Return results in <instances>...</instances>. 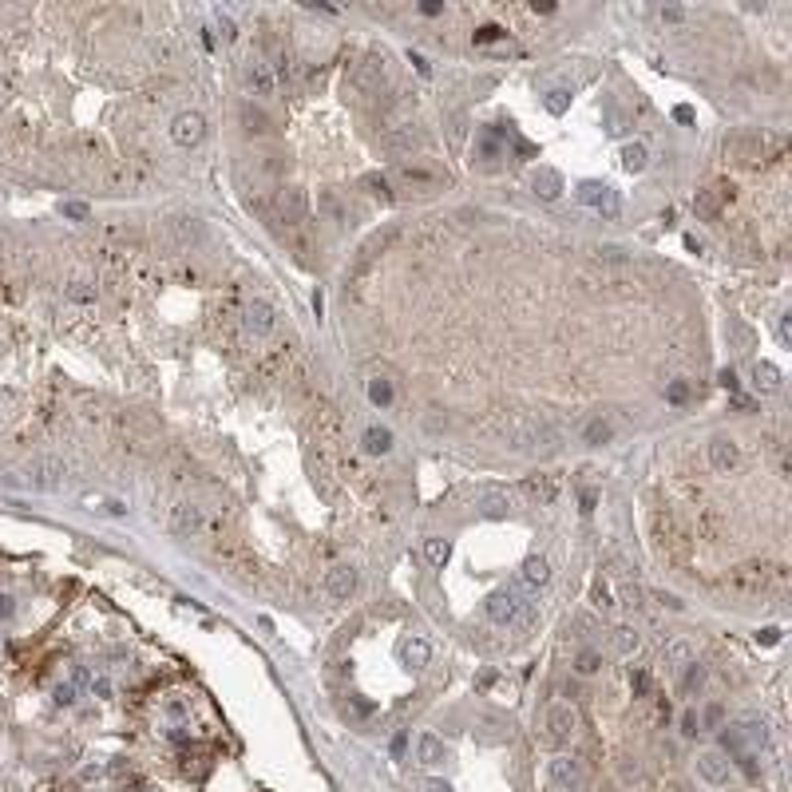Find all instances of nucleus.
<instances>
[{
    "label": "nucleus",
    "instance_id": "26",
    "mask_svg": "<svg viewBox=\"0 0 792 792\" xmlns=\"http://www.w3.org/2000/svg\"><path fill=\"white\" fill-rule=\"evenodd\" d=\"M729 194V187H713V191H702L697 199H693V211L705 214V218H713V214L721 211V199Z\"/></svg>",
    "mask_w": 792,
    "mask_h": 792
},
{
    "label": "nucleus",
    "instance_id": "23",
    "mask_svg": "<svg viewBox=\"0 0 792 792\" xmlns=\"http://www.w3.org/2000/svg\"><path fill=\"white\" fill-rule=\"evenodd\" d=\"M752 384H757L761 392H781L784 377H781V369H776V365L757 361V365H752Z\"/></svg>",
    "mask_w": 792,
    "mask_h": 792
},
{
    "label": "nucleus",
    "instance_id": "37",
    "mask_svg": "<svg viewBox=\"0 0 792 792\" xmlns=\"http://www.w3.org/2000/svg\"><path fill=\"white\" fill-rule=\"evenodd\" d=\"M167 717L182 725V721H187V717H191V705L182 702V697H171V702H167Z\"/></svg>",
    "mask_w": 792,
    "mask_h": 792
},
{
    "label": "nucleus",
    "instance_id": "33",
    "mask_svg": "<svg viewBox=\"0 0 792 792\" xmlns=\"http://www.w3.org/2000/svg\"><path fill=\"white\" fill-rule=\"evenodd\" d=\"M503 36H507V28H500V24H483V28L471 32V44H480V48H483V44H495V40H503Z\"/></svg>",
    "mask_w": 792,
    "mask_h": 792
},
{
    "label": "nucleus",
    "instance_id": "3",
    "mask_svg": "<svg viewBox=\"0 0 792 792\" xmlns=\"http://www.w3.org/2000/svg\"><path fill=\"white\" fill-rule=\"evenodd\" d=\"M396 182H401L404 191L432 194L444 187V175L436 167H424V162H404V167H396Z\"/></svg>",
    "mask_w": 792,
    "mask_h": 792
},
{
    "label": "nucleus",
    "instance_id": "9",
    "mask_svg": "<svg viewBox=\"0 0 792 792\" xmlns=\"http://www.w3.org/2000/svg\"><path fill=\"white\" fill-rule=\"evenodd\" d=\"M697 776H702L705 784H713V788H725V784H729V776H733L729 757H725V752H717V749L702 752V757H697Z\"/></svg>",
    "mask_w": 792,
    "mask_h": 792
},
{
    "label": "nucleus",
    "instance_id": "19",
    "mask_svg": "<svg viewBox=\"0 0 792 792\" xmlns=\"http://www.w3.org/2000/svg\"><path fill=\"white\" fill-rule=\"evenodd\" d=\"M416 761L420 764H440V761H448V749H444V741L436 737V733H420L416 737Z\"/></svg>",
    "mask_w": 792,
    "mask_h": 792
},
{
    "label": "nucleus",
    "instance_id": "14",
    "mask_svg": "<svg viewBox=\"0 0 792 792\" xmlns=\"http://www.w3.org/2000/svg\"><path fill=\"white\" fill-rule=\"evenodd\" d=\"M709 463H713V471H733L741 463V448H737L729 436H713L709 440Z\"/></svg>",
    "mask_w": 792,
    "mask_h": 792
},
{
    "label": "nucleus",
    "instance_id": "50",
    "mask_svg": "<svg viewBox=\"0 0 792 792\" xmlns=\"http://www.w3.org/2000/svg\"><path fill=\"white\" fill-rule=\"evenodd\" d=\"M424 792H451V784L440 781V776H428V781H424Z\"/></svg>",
    "mask_w": 792,
    "mask_h": 792
},
{
    "label": "nucleus",
    "instance_id": "5",
    "mask_svg": "<svg viewBox=\"0 0 792 792\" xmlns=\"http://www.w3.org/2000/svg\"><path fill=\"white\" fill-rule=\"evenodd\" d=\"M574 733H579V709L571 702H555L547 709V737H551V745H567Z\"/></svg>",
    "mask_w": 792,
    "mask_h": 792
},
{
    "label": "nucleus",
    "instance_id": "34",
    "mask_svg": "<svg viewBox=\"0 0 792 792\" xmlns=\"http://www.w3.org/2000/svg\"><path fill=\"white\" fill-rule=\"evenodd\" d=\"M702 685H705V670H702V666H697V662H690V670H685V682H682V690H685V693H697V690H702Z\"/></svg>",
    "mask_w": 792,
    "mask_h": 792
},
{
    "label": "nucleus",
    "instance_id": "27",
    "mask_svg": "<svg viewBox=\"0 0 792 792\" xmlns=\"http://www.w3.org/2000/svg\"><path fill=\"white\" fill-rule=\"evenodd\" d=\"M610 646L618 658H630L634 650H638V630H630V626H618V630L610 634Z\"/></svg>",
    "mask_w": 792,
    "mask_h": 792
},
{
    "label": "nucleus",
    "instance_id": "51",
    "mask_svg": "<svg viewBox=\"0 0 792 792\" xmlns=\"http://www.w3.org/2000/svg\"><path fill=\"white\" fill-rule=\"evenodd\" d=\"M404 745H408V737L396 733V737H392V757H404Z\"/></svg>",
    "mask_w": 792,
    "mask_h": 792
},
{
    "label": "nucleus",
    "instance_id": "56",
    "mask_svg": "<svg viewBox=\"0 0 792 792\" xmlns=\"http://www.w3.org/2000/svg\"><path fill=\"white\" fill-rule=\"evenodd\" d=\"M682 242H685V250H697V254H702V242L693 238V234H685V238H682Z\"/></svg>",
    "mask_w": 792,
    "mask_h": 792
},
{
    "label": "nucleus",
    "instance_id": "54",
    "mask_svg": "<svg viewBox=\"0 0 792 792\" xmlns=\"http://www.w3.org/2000/svg\"><path fill=\"white\" fill-rule=\"evenodd\" d=\"M412 64H416V71H420V76H428V71H432V68H428V60H424L420 52H412Z\"/></svg>",
    "mask_w": 792,
    "mask_h": 792
},
{
    "label": "nucleus",
    "instance_id": "55",
    "mask_svg": "<svg viewBox=\"0 0 792 792\" xmlns=\"http://www.w3.org/2000/svg\"><path fill=\"white\" fill-rule=\"evenodd\" d=\"M0 618H12V598H8V594H0Z\"/></svg>",
    "mask_w": 792,
    "mask_h": 792
},
{
    "label": "nucleus",
    "instance_id": "15",
    "mask_svg": "<svg viewBox=\"0 0 792 792\" xmlns=\"http://www.w3.org/2000/svg\"><path fill=\"white\" fill-rule=\"evenodd\" d=\"M475 507H480L487 519H503V515L512 512V495L500 492V487H480V492H475Z\"/></svg>",
    "mask_w": 792,
    "mask_h": 792
},
{
    "label": "nucleus",
    "instance_id": "30",
    "mask_svg": "<svg viewBox=\"0 0 792 792\" xmlns=\"http://www.w3.org/2000/svg\"><path fill=\"white\" fill-rule=\"evenodd\" d=\"M610 436H614V424H606L602 416H598V420H591L586 428H582V440H586V444H606Z\"/></svg>",
    "mask_w": 792,
    "mask_h": 792
},
{
    "label": "nucleus",
    "instance_id": "20",
    "mask_svg": "<svg viewBox=\"0 0 792 792\" xmlns=\"http://www.w3.org/2000/svg\"><path fill=\"white\" fill-rule=\"evenodd\" d=\"M416 143H420V135L412 131V123H401V127H392L384 135V150H392V155H408Z\"/></svg>",
    "mask_w": 792,
    "mask_h": 792
},
{
    "label": "nucleus",
    "instance_id": "29",
    "mask_svg": "<svg viewBox=\"0 0 792 792\" xmlns=\"http://www.w3.org/2000/svg\"><path fill=\"white\" fill-rule=\"evenodd\" d=\"M369 401L377 404V408H389L392 404V381L389 377H372L369 381Z\"/></svg>",
    "mask_w": 792,
    "mask_h": 792
},
{
    "label": "nucleus",
    "instance_id": "17",
    "mask_svg": "<svg viewBox=\"0 0 792 792\" xmlns=\"http://www.w3.org/2000/svg\"><path fill=\"white\" fill-rule=\"evenodd\" d=\"M278 214H281V222L297 226V222L305 218V194H301L297 187H285V191H278Z\"/></svg>",
    "mask_w": 792,
    "mask_h": 792
},
{
    "label": "nucleus",
    "instance_id": "58",
    "mask_svg": "<svg viewBox=\"0 0 792 792\" xmlns=\"http://www.w3.org/2000/svg\"><path fill=\"white\" fill-rule=\"evenodd\" d=\"M531 12H555V4H547V0H535Z\"/></svg>",
    "mask_w": 792,
    "mask_h": 792
},
{
    "label": "nucleus",
    "instance_id": "42",
    "mask_svg": "<svg viewBox=\"0 0 792 792\" xmlns=\"http://www.w3.org/2000/svg\"><path fill=\"white\" fill-rule=\"evenodd\" d=\"M365 182H369V187H372V194H377V199H384V202L392 199V194H389V179H381V175H369V179H365Z\"/></svg>",
    "mask_w": 792,
    "mask_h": 792
},
{
    "label": "nucleus",
    "instance_id": "36",
    "mask_svg": "<svg viewBox=\"0 0 792 792\" xmlns=\"http://www.w3.org/2000/svg\"><path fill=\"white\" fill-rule=\"evenodd\" d=\"M567 103H571V91H547V111L551 115H562Z\"/></svg>",
    "mask_w": 792,
    "mask_h": 792
},
{
    "label": "nucleus",
    "instance_id": "40",
    "mask_svg": "<svg viewBox=\"0 0 792 792\" xmlns=\"http://www.w3.org/2000/svg\"><path fill=\"white\" fill-rule=\"evenodd\" d=\"M697 733H702V721H697V713L685 709V713H682V737H697Z\"/></svg>",
    "mask_w": 792,
    "mask_h": 792
},
{
    "label": "nucleus",
    "instance_id": "12",
    "mask_svg": "<svg viewBox=\"0 0 792 792\" xmlns=\"http://www.w3.org/2000/svg\"><path fill=\"white\" fill-rule=\"evenodd\" d=\"M547 582H551V562L543 559V555H531V559H523L519 579H515V586H519V591L535 594V591H543Z\"/></svg>",
    "mask_w": 792,
    "mask_h": 792
},
{
    "label": "nucleus",
    "instance_id": "48",
    "mask_svg": "<svg viewBox=\"0 0 792 792\" xmlns=\"http://www.w3.org/2000/svg\"><path fill=\"white\" fill-rule=\"evenodd\" d=\"M56 702H60V705H71V702H76V685H71V682H68V685H56Z\"/></svg>",
    "mask_w": 792,
    "mask_h": 792
},
{
    "label": "nucleus",
    "instance_id": "10",
    "mask_svg": "<svg viewBox=\"0 0 792 792\" xmlns=\"http://www.w3.org/2000/svg\"><path fill=\"white\" fill-rule=\"evenodd\" d=\"M171 531L179 535V539H194V535L206 531V515H202L199 503H179L171 512Z\"/></svg>",
    "mask_w": 792,
    "mask_h": 792
},
{
    "label": "nucleus",
    "instance_id": "7",
    "mask_svg": "<svg viewBox=\"0 0 792 792\" xmlns=\"http://www.w3.org/2000/svg\"><path fill=\"white\" fill-rule=\"evenodd\" d=\"M273 305L266 297H250L246 301V309H242V329L250 333V337H270L273 333Z\"/></svg>",
    "mask_w": 792,
    "mask_h": 792
},
{
    "label": "nucleus",
    "instance_id": "28",
    "mask_svg": "<svg viewBox=\"0 0 792 792\" xmlns=\"http://www.w3.org/2000/svg\"><path fill=\"white\" fill-rule=\"evenodd\" d=\"M242 123H246V131H250V135H266V131H270V115H266L261 107H254V103H246V107H242Z\"/></svg>",
    "mask_w": 792,
    "mask_h": 792
},
{
    "label": "nucleus",
    "instance_id": "25",
    "mask_svg": "<svg viewBox=\"0 0 792 792\" xmlns=\"http://www.w3.org/2000/svg\"><path fill=\"white\" fill-rule=\"evenodd\" d=\"M646 162H650V150H646V143H626L622 147V167L630 175H642Z\"/></svg>",
    "mask_w": 792,
    "mask_h": 792
},
{
    "label": "nucleus",
    "instance_id": "44",
    "mask_svg": "<svg viewBox=\"0 0 792 792\" xmlns=\"http://www.w3.org/2000/svg\"><path fill=\"white\" fill-rule=\"evenodd\" d=\"M757 642H761V646H776V642H781V626H764V630H757Z\"/></svg>",
    "mask_w": 792,
    "mask_h": 792
},
{
    "label": "nucleus",
    "instance_id": "38",
    "mask_svg": "<svg viewBox=\"0 0 792 792\" xmlns=\"http://www.w3.org/2000/svg\"><path fill=\"white\" fill-rule=\"evenodd\" d=\"M666 401H670V404H685V401H690V384H685V381H673L670 389H666Z\"/></svg>",
    "mask_w": 792,
    "mask_h": 792
},
{
    "label": "nucleus",
    "instance_id": "35",
    "mask_svg": "<svg viewBox=\"0 0 792 792\" xmlns=\"http://www.w3.org/2000/svg\"><path fill=\"white\" fill-rule=\"evenodd\" d=\"M60 214H64V218H71V222H88L91 218L88 202H60Z\"/></svg>",
    "mask_w": 792,
    "mask_h": 792
},
{
    "label": "nucleus",
    "instance_id": "16",
    "mask_svg": "<svg viewBox=\"0 0 792 792\" xmlns=\"http://www.w3.org/2000/svg\"><path fill=\"white\" fill-rule=\"evenodd\" d=\"M384 71H389V68H384V56H369L361 68L353 71V83H357L361 91H377L384 83Z\"/></svg>",
    "mask_w": 792,
    "mask_h": 792
},
{
    "label": "nucleus",
    "instance_id": "8",
    "mask_svg": "<svg viewBox=\"0 0 792 792\" xmlns=\"http://www.w3.org/2000/svg\"><path fill=\"white\" fill-rule=\"evenodd\" d=\"M242 83H246V91L258 95V100H266V95L278 91V76H273V68L266 60H250V64H246V68H242Z\"/></svg>",
    "mask_w": 792,
    "mask_h": 792
},
{
    "label": "nucleus",
    "instance_id": "32",
    "mask_svg": "<svg viewBox=\"0 0 792 792\" xmlns=\"http://www.w3.org/2000/svg\"><path fill=\"white\" fill-rule=\"evenodd\" d=\"M602 670V654H594V650H582L579 658H574V673L579 678H594V673Z\"/></svg>",
    "mask_w": 792,
    "mask_h": 792
},
{
    "label": "nucleus",
    "instance_id": "22",
    "mask_svg": "<svg viewBox=\"0 0 792 792\" xmlns=\"http://www.w3.org/2000/svg\"><path fill=\"white\" fill-rule=\"evenodd\" d=\"M361 444H365V451H369V456H389V451H392V428L372 424V428H365Z\"/></svg>",
    "mask_w": 792,
    "mask_h": 792
},
{
    "label": "nucleus",
    "instance_id": "4",
    "mask_svg": "<svg viewBox=\"0 0 792 792\" xmlns=\"http://www.w3.org/2000/svg\"><path fill=\"white\" fill-rule=\"evenodd\" d=\"M547 781H551L555 792H582V784H586V776H582V764L574 761V757H567V752H559L551 764H547Z\"/></svg>",
    "mask_w": 792,
    "mask_h": 792
},
{
    "label": "nucleus",
    "instance_id": "57",
    "mask_svg": "<svg viewBox=\"0 0 792 792\" xmlns=\"http://www.w3.org/2000/svg\"><path fill=\"white\" fill-rule=\"evenodd\" d=\"M420 12H424V16H436V12H440V4H436V0H428V4H420Z\"/></svg>",
    "mask_w": 792,
    "mask_h": 792
},
{
    "label": "nucleus",
    "instance_id": "21",
    "mask_svg": "<svg viewBox=\"0 0 792 792\" xmlns=\"http://www.w3.org/2000/svg\"><path fill=\"white\" fill-rule=\"evenodd\" d=\"M401 658L408 670H424V666L432 662V646L424 642V638H408V642L401 646Z\"/></svg>",
    "mask_w": 792,
    "mask_h": 792
},
{
    "label": "nucleus",
    "instance_id": "46",
    "mask_svg": "<svg viewBox=\"0 0 792 792\" xmlns=\"http://www.w3.org/2000/svg\"><path fill=\"white\" fill-rule=\"evenodd\" d=\"M658 16H662L666 24H678V20H685V8H678V4H666V8L658 12Z\"/></svg>",
    "mask_w": 792,
    "mask_h": 792
},
{
    "label": "nucleus",
    "instance_id": "53",
    "mask_svg": "<svg viewBox=\"0 0 792 792\" xmlns=\"http://www.w3.org/2000/svg\"><path fill=\"white\" fill-rule=\"evenodd\" d=\"M721 384L733 392V389H737V372H733V369H721Z\"/></svg>",
    "mask_w": 792,
    "mask_h": 792
},
{
    "label": "nucleus",
    "instance_id": "52",
    "mask_svg": "<svg viewBox=\"0 0 792 792\" xmlns=\"http://www.w3.org/2000/svg\"><path fill=\"white\" fill-rule=\"evenodd\" d=\"M673 119H678V123H693V107H673Z\"/></svg>",
    "mask_w": 792,
    "mask_h": 792
},
{
    "label": "nucleus",
    "instance_id": "13",
    "mask_svg": "<svg viewBox=\"0 0 792 792\" xmlns=\"http://www.w3.org/2000/svg\"><path fill=\"white\" fill-rule=\"evenodd\" d=\"M523 492H527V500H535L539 507H547V503L559 500V475H551V471H535V475H527Z\"/></svg>",
    "mask_w": 792,
    "mask_h": 792
},
{
    "label": "nucleus",
    "instance_id": "49",
    "mask_svg": "<svg viewBox=\"0 0 792 792\" xmlns=\"http://www.w3.org/2000/svg\"><path fill=\"white\" fill-rule=\"evenodd\" d=\"M218 32H222V40H226V44L234 40V20H230V16H222V12H218Z\"/></svg>",
    "mask_w": 792,
    "mask_h": 792
},
{
    "label": "nucleus",
    "instance_id": "47",
    "mask_svg": "<svg viewBox=\"0 0 792 792\" xmlns=\"http://www.w3.org/2000/svg\"><path fill=\"white\" fill-rule=\"evenodd\" d=\"M634 693H638V697H646V693H650V673H646V670L634 673Z\"/></svg>",
    "mask_w": 792,
    "mask_h": 792
},
{
    "label": "nucleus",
    "instance_id": "24",
    "mask_svg": "<svg viewBox=\"0 0 792 792\" xmlns=\"http://www.w3.org/2000/svg\"><path fill=\"white\" fill-rule=\"evenodd\" d=\"M737 733H741V741L749 745L752 752H761V749H764V741H769V729H764V721H761V717H745V721L737 725Z\"/></svg>",
    "mask_w": 792,
    "mask_h": 792
},
{
    "label": "nucleus",
    "instance_id": "1",
    "mask_svg": "<svg viewBox=\"0 0 792 792\" xmlns=\"http://www.w3.org/2000/svg\"><path fill=\"white\" fill-rule=\"evenodd\" d=\"M531 614H535V606H531V594L527 591H519V586H500V591L487 598V618L495 622V626H527L531 622Z\"/></svg>",
    "mask_w": 792,
    "mask_h": 792
},
{
    "label": "nucleus",
    "instance_id": "11",
    "mask_svg": "<svg viewBox=\"0 0 792 792\" xmlns=\"http://www.w3.org/2000/svg\"><path fill=\"white\" fill-rule=\"evenodd\" d=\"M325 594H329L333 602H349L353 594H357V567L337 562V567L325 574Z\"/></svg>",
    "mask_w": 792,
    "mask_h": 792
},
{
    "label": "nucleus",
    "instance_id": "6",
    "mask_svg": "<svg viewBox=\"0 0 792 792\" xmlns=\"http://www.w3.org/2000/svg\"><path fill=\"white\" fill-rule=\"evenodd\" d=\"M171 139L187 150L199 147V143L206 139V119H202V111H179L171 119Z\"/></svg>",
    "mask_w": 792,
    "mask_h": 792
},
{
    "label": "nucleus",
    "instance_id": "39",
    "mask_svg": "<svg viewBox=\"0 0 792 792\" xmlns=\"http://www.w3.org/2000/svg\"><path fill=\"white\" fill-rule=\"evenodd\" d=\"M721 717H725L721 705H705V713L697 717V721H702V729H717V725H721Z\"/></svg>",
    "mask_w": 792,
    "mask_h": 792
},
{
    "label": "nucleus",
    "instance_id": "2",
    "mask_svg": "<svg viewBox=\"0 0 792 792\" xmlns=\"http://www.w3.org/2000/svg\"><path fill=\"white\" fill-rule=\"evenodd\" d=\"M579 202L582 206H591L594 214H602V218H618L622 214V194L614 191L610 182H594V179H586V182H579Z\"/></svg>",
    "mask_w": 792,
    "mask_h": 792
},
{
    "label": "nucleus",
    "instance_id": "41",
    "mask_svg": "<svg viewBox=\"0 0 792 792\" xmlns=\"http://www.w3.org/2000/svg\"><path fill=\"white\" fill-rule=\"evenodd\" d=\"M594 606H598V610H614V598H610V586H606V582L594 586Z\"/></svg>",
    "mask_w": 792,
    "mask_h": 792
},
{
    "label": "nucleus",
    "instance_id": "43",
    "mask_svg": "<svg viewBox=\"0 0 792 792\" xmlns=\"http://www.w3.org/2000/svg\"><path fill=\"white\" fill-rule=\"evenodd\" d=\"M670 662L690 666V662H693V658H690V646H685V642H673V646H670Z\"/></svg>",
    "mask_w": 792,
    "mask_h": 792
},
{
    "label": "nucleus",
    "instance_id": "18",
    "mask_svg": "<svg viewBox=\"0 0 792 792\" xmlns=\"http://www.w3.org/2000/svg\"><path fill=\"white\" fill-rule=\"evenodd\" d=\"M531 191L539 194V199L555 202V199L562 194V175H559V171H551V167H539V171L531 175Z\"/></svg>",
    "mask_w": 792,
    "mask_h": 792
},
{
    "label": "nucleus",
    "instance_id": "45",
    "mask_svg": "<svg viewBox=\"0 0 792 792\" xmlns=\"http://www.w3.org/2000/svg\"><path fill=\"white\" fill-rule=\"evenodd\" d=\"M321 206L333 214V222H345V211H341V202H337V194H325V199H321Z\"/></svg>",
    "mask_w": 792,
    "mask_h": 792
},
{
    "label": "nucleus",
    "instance_id": "31",
    "mask_svg": "<svg viewBox=\"0 0 792 792\" xmlns=\"http://www.w3.org/2000/svg\"><path fill=\"white\" fill-rule=\"evenodd\" d=\"M448 555H451V543L448 539H428V543H424V559H428L432 567H444V562H448Z\"/></svg>",
    "mask_w": 792,
    "mask_h": 792
}]
</instances>
